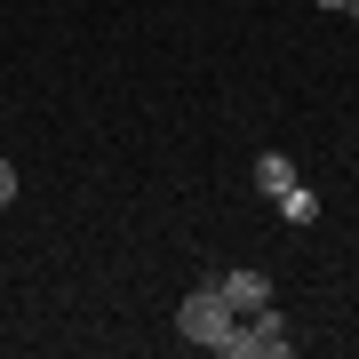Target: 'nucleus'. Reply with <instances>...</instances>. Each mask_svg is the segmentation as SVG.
Returning a JSON list of instances; mask_svg holds the SVG:
<instances>
[{
    "instance_id": "7",
    "label": "nucleus",
    "mask_w": 359,
    "mask_h": 359,
    "mask_svg": "<svg viewBox=\"0 0 359 359\" xmlns=\"http://www.w3.org/2000/svg\"><path fill=\"white\" fill-rule=\"evenodd\" d=\"M320 16H344V0H320Z\"/></svg>"
},
{
    "instance_id": "2",
    "label": "nucleus",
    "mask_w": 359,
    "mask_h": 359,
    "mask_svg": "<svg viewBox=\"0 0 359 359\" xmlns=\"http://www.w3.org/2000/svg\"><path fill=\"white\" fill-rule=\"evenodd\" d=\"M295 351V335H287V320H280V311H248V320L240 327H231V344H224V359H287Z\"/></svg>"
},
{
    "instance_id": "3",
    "label": "nucleus",
    "mask_w": 359,
    "mask_h": 359,
    "mask_svg": "<svg viewBox=\"0 0 359 359\" xmlns=\"http://www.w3.org/2000/svg\"><path fill=\"white\" fill-rule=\"evenodd\" d=\"M216 287H224V304L240 311V320L271 304V280H264V271H216Z\"/></svg>"
},
{
    "instance_id": "8",
    "label": "nucleus",
    "mask_w": 359,
    "mask_h": 359,
    "mask_svg": "<svg viewBox=\"0 0 359 359\" xmlns=\"http://www.w3.org/2000/svg\"><path fill=\"white\" fill-rule=\"evenodd\" d=\"M344 16H351V25H359V0H344Z\"/></svg>"
},
{
    "instance_id": "6",
    "label": "nucleus",
    "mask_w": 359,
    "mask_h": 359,
    "mask_svg": "<svg viewBox=\"0 0 359 359\" xmlns=\"http://www.w3.org/2000/svg\"><path fill=\"white\" fill-rule=\"evenodd\" d=\"M8 200H16V168L0 160V208H8Z\"/></svg>"
},
{
    "instance_id": "4",
    "label": "nucleus",
    "mask_w": 359,
    "mask_h": 359,
    "mask_svg": "<svg viewBox=\"0 0 359 359\" xmlns=\"http://www.w3.org/2000/svg\"><path fill=\"white\" fill-rule=\"evenodd\" d=\"M287 184H295V160H287V152H264V160H256V192H271V200H280Z\"/></svg>"
},
{
    "instance_id": "5",
    "label": "nucleus",
    "mask_w": 359,
    "mask_h": 359,
    "mask_svg": "<svg viewBox=\"0 0 359 359\" xmlns=\"http://www.w3.org/2000/svg\"><path fill=\"white\" fill-rule=\"evenodd\" d=\"M280 216H287V224H311V216H320V192H311V184L295 176L287 192H280Z\"/></svg>"
},
{
    "instance_id": "1",
    "label": "nucleus",
    "mask_w": 359,
    "mask_h": 359,
    "mask_svg": "<svg viewBox=\"0 0 359 359\" xmlns=\"http://www.w3.org/2000/svg\"><path fill=\"white\" fill-rule=\"evenodd\" d=\"M231 327H240V311L224 304V287H216V280H192V295L176 304V335H184V344H200V351H224Z\"/></svg>"
}]
</instances>
